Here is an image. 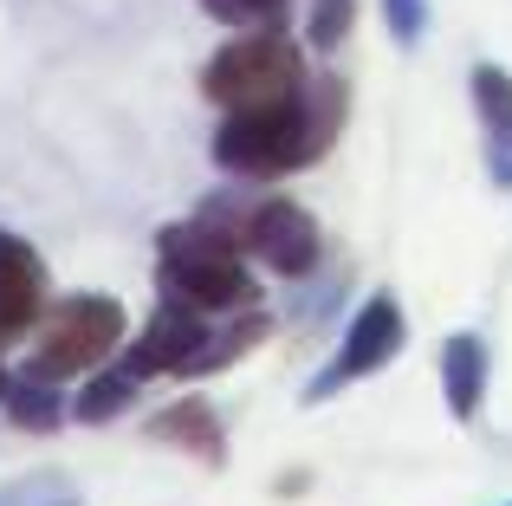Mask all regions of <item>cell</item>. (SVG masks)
Instances as JSON below:
<instances>
[{
  "instance_id": "obj_1",
  "label": "cell",
  "mask_w": 512,
  "mask_h": 506,
  "mask_svg": "<svg viewBox=\"0 0 512 506\" xmlns=\"http://www.w3.org/2000/svg\"><path fill=\"white\" fill-rule=\"evenodd\" d=\"M344 98L350 85L338 72H312L299 98L260 104V111H221L214 130V163L234 182H279L292 169L318 163L344 130Z\"/></svg>"
},
{
  "instance_id": "obj_2",
  "label": "cell",
  "mask_w": 512,
  "mask_h": 506,
  "mask_svg": "<svg viewBox=\"0 0 512 506\" xmlns=\"http://www.w3.org/2000/svg\"><path fill=\"white\" fill-rule=\"evenodd\" d=\"M156 286L175 305H195L208 318H234L260 305V279L247 273V247L221 221H169L156 234Z\"/></svg>"
},
{
  "instance_id": "obj_3",
  "label": "cell",
  "mask_w": 512,
  "mask_h": 506,
  "mask_svg": "<svg viewBox=\"0 0 512 506\" xmlns=\"http://www.w3.org/2000/svg\"><path fill=\"white\" fill-rule=\"evenodd\" d=\"M305 78H312L305 72V52L279 26H247V33H234L201 65V98L214 111H260V104L299 98Z\"/></svg>"
},
{
  "instance_id": "obj_4",
  "label": "cell",
  "mask_w": 512,
  "mask_h": 506,
  "mask_svg": "<svg viewBox=\"0 0 512 506\" xmlns=\"http://www.w3.org/2000/svg\"><path fill=\"white\" fill-rule=\"evenodd\" d=\"M201 215L221 221L247 247V260H260L279 279H305L318 266V247H325L312 208L286 202V195H214V202H201Z\"/></svg>"
},
{
  "instance_id": "obj_5",
  "label": "cell",
  "mask_w": 512,
  "mask_h": 506,
  "mask_svg": "<svg viewBox=\"0 0 512 506\" xmlns=\"http://www.w3.org/2000/svg\"><path fill=\"white\" fill-rule=\"evenodd\" d=\"M130 338V318L117 299H104V292H72V299H59L46 318H39V344L33 357H26V370L33 377H85V370H104L117 351H124Z\"/></svg>"
},
{
  "instance_id": "obj_6",
  "label": "cell",
  "mask_w": 512,
  "mask_h": 506,
  "mask_svg": "<svg viewBox=\"0 0 512 506\" xmlns=\"http://www.w3.org/2000/svg\"><path fill=\"white\" fill-rule=\"evenodd\" d=\"M402 344H409L402 305L389 299V292H370V299L350 312V325L338 338V357L305 383V403H325V396H338L344 383H363V377H376V370H389L402 357Z\"/></svg>"
},
{
  "instance_id": "obj_7",
  "label": "cell",
  "mask_w": 512,
  "mask_h": 506,
  "mask_svg": "<svg viewBox=\"0 0 512 506\" xmlns=\"http://www.w3.org/2000/svg\"><path fill=\"white\" fill-rule=\"evenodd\" d=\"M214 325H221V318L195 312V305L156 299V312L143 318V331H137V338H124L117 364L137 370L143 383H150V377H182V383H188V370H195V357H201V351H208Z\"/></svg>"
},
{
  "instance_id": "obj_8",
  "label": "cell",
  "mask_w": 512,
  "mask_h": 506,
  "mask_svg": "<svg viewBox=\"0 0 512 506\" xmlns=\"http://www.w3.org/2000/svg\"><path fill=\"white\" fill-rule=\"evenodd\" d=\"M39 318H46V260L33 241L0 228V344L39 331Z\"/></svg>"
},
{
  "instance_id": "obj_9",
  "label": "cell",
  "mask_w": 512,
  "mask_h": 506,
  "mask_svg": "<svg viewBox=\"0 0 512 506\" xmlns=\"http://www.w3.org/2000/svg\"><path fill=\"white\" fill-rule=\"evenodd\" d=\"M150 442H169V448H182V455L208 461V468L227 461V429L208 409V396H175L169 409H156L150 416Z\"/></svg>"
},
{
  "instance_id": "obj_10",
  "label": "cell",
  "mask_w": 512,
  "mask_h": 506,
  "mask_svg": "<svg viewBox=\"0 0 512 506\" xmlns=\"http://www.w3.org/2000/svg\"><path fill=\"white\" fill-rule=\"evenodd\" d=\"M487 377H493V357L480 331H454L441 344V396H448V416L454 422H474L480 403H487Z\"/></svg>"
},
{
  "instance_id": "obj_11",
  "label": "cell",
  "mask_w": 512,
  "mask_h": 506,
  "mask_svg": "<svg viewBox=\"0 0 512 506\" xmlns=\"http://www.w3.org/2000/svg\"><path fill=\"white\" fill-rule=\"evenodd\" d=\"M7 422L13 429H26V435H52L65 416H72V403H65V390L52 377H33V370H20V377L7 383Z\"/></svg>"
},
{
  "instance_id": "obj_12",
  "label": "cell",
  "mask_w": 512,
  "mask_h": 506,
  "mask_svg": "<svg viewBox=\"0 0 512 506\" xmlns=\"http://www.w3.org/2000/svg\"><path fill=\"white\" fill-rule=\"evenodd\" d=\"M137 383H143L137 370H124V364L111 357V364H104V370H91V383L72 396V416L85 422V429H104V422H117L130 403H137Z\"/></svg>"
},
{
  "instance_id": "obj_13",
  "label": "cell",
  "mask_w": 512,
  "mask_h": 506,
  "mask_svg": "<svg viewBox=\"0 0 512 506\" xmlns=\"http://www.w3.org/2000/svg\"><path fill=\"white\" fill-rule=\"evenodd\" d=\"M467 91H474V111H480V124H487V137L500 143V150H512V72L474 65V72H467Z\"/></svg>"
},
{
  "instance_id": "obj_14",
  "label": "cell",
  "mask_w": 512,
  "mask_h": 506,
  "mask_svg": "<svg viewBox=\"0 0 512 506\" xmlns=\"http://www.w3.org/2000/svg\"><path fill=\"white\" fill-rule=\"evenodd\" d=\"M350 26H357V0H312V7H305V39H312V52H338L350 39Z\"/></svg>"
},
{
  "instance_id": "obj_15",
  "label": "cell",
  "mask_w": 512,
  "mask_h": 506,
  "mask_svg": "<svg viewBox=\"0 0 512 506\" xmlns=\"http://www.w3.org/2000/svg\"><path fill=\"white\" fill-rule=\"evenodd\" d=\"M201 7H208L221 26L247 33V26H279V20H286V7H292V0H201Z\"/></svg>"
},
{
  "instance_id": "obj_16",
  "label": "cell",
  "mask_w": 512,
  "mask_h": 506,
  "mask_svg": "<svg viewBox=\"0 0 512 506\" xmlns=\"http://www.w3.org/2000/svg\"><path fill=\"white\" fill-rule=\"evenodd\" d=\"M0 506H85L72 494V481H52V474H33L20 487H0Z\"/></svg>"
},
{
  "instance_id": "obj_17",
  "label": "cell",
  "mask_w": 512,
  "mask_h": 506,
  "mask_svg": "<svg viewBox=\"0 0 512 506\" xmlns=\"http://www.w3.org/2000/svg\"><path fill=\"white\" fill-rule=\"evenodd\" d=\"M7 383H13V370H7V364H0V403H7Z\"/></svg>"
}]
</instances>
